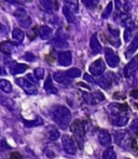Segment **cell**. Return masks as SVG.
I'll return each mask as SVG.
<instances>
[{
	"label": "cell",
	"instance_id": "cell-11",
	"mask_svg": "<svg viewBox=\"0 0 138 159\" xmlns=\"http://www.w3.org/2000/svg\"><path fill=\"white\" fill-rule=\"evenodd\" d=\"M58 63L62 66H69L71 63H72V53L70 51H64V52H61L58 54Z\"/></svg>",
	"mask_w": 138,
	"mask_h": 159
},
{
	"label": "cell",
	"instance_id": "cell-43",
	"mask_svg": "<svg viewBox=\"0 0 138 159\" xmlns=\"http://www.w3.org/2000/svg\"><path fill=\"white\" fill-rule=\"evenodd\" d=\"M17 1H21V2H23V3H25V2H29L30 0H17Z\"/></svg>",
	"mask_w": 138,
	"mask_h": 159
},
{
	"label": "cell",
	"instance_id": "cell-6",
	"mask_svg": "<svg viewBox=\"0 0 138 159\" xmlns=\"http://www.w3.org/2000/svg\"><path fill=\"white\" fill-rule=\"evenodd\" d=\"M62 144H63V148L69 155H75L77 154V145L73 139L69 135H64L62 138Z\"/></svg>",
	"mask_w": 138,
	"mask_h": 159
},
{
	"label": "cell",
	"instance_id": "cell-8",
	"mask_svg": "<svg viewBox=\"0 0 138 159\" xmlns=\"http://www.w3.org/2000/svg\"><path fill=\"white\" fill-rule=\"evenodd\" d=\"M105 59H106L107 64L110 67H117L120 63V59L118 57V54L110 48L105 49Z\"/></svg>",
	"mask_w": 138,
	"mask_h": 159
},
{
	"label": "cell",
	"instance_id": "cell-2",
	"mask_svg": "<svg viewBox=\"0 0 138 159\" xmlns=\"http://www.w3.org/2000/svg\"><path fill=\"white\" fill-rule=\"evenodd\" d=\"M52 119L61 129H67L71 121V111L64 105H54L51 109Z\"/></svg>",
	"mask_w": 138,
	"mask_h": 159
},
{
	"label": "cell",
	"instance_id": "cell-3",
	"mask_svg": "<svg viewBox=\"0 0 138 159\" xmlns=\"http://www.w3.org/2000/svg\"><path fill=\"white\" fill-rule=\"evenodd\" d=\"M70 130L71 132L75 135L77 142L80 144V147H83V141H84V136H85V128H84V125L82 124L81 120H75L73 124H71L70 126Z\"/></svg>",
	"mask_w": 138,
	"mask_h": 159
},
{
	"label": "cell",
	"instance_id": "cell-4",
	"mask_svg": "<svg viewBox=\"0 0 138 159\" xmlns=\"http://www.w3.org/2000/svg\"><path fill=\"white\" fill-rule=\"evenodd\" d=\"M113 139H114V142L117 145H119L120 147H123V148H128L131 147V135L127 131H124V130H119V131H114L113 133Z\"/></svg>",
	"mask_w": 138,
	"mask_h": 159
},
{
	"label": "cell",
	"instance_id": "cell-24",
	"mask_svg": "<svg viewBox=\"0 0 138 159\" xmlns=\"http://www.w3.org/2000/svg\"><path fill=\"white\" fill-rule=\"evenodd\" d=\"M52 44L56 49H65V48H67V47H68L67 42H66L63 38H59V37L55 38V39L52 41Z\"/></svg>",
	"mask_w": 138,
	"mask_h": 159
},
{
	"label": "cell",
	"instance_id": "cell-36",
	"mask_svg": "<svg viewBox=\"0 0 138 159\" xmlns=\"http://www.w3.org/2000/svg\"><path fill=\"white\" fill-rule=\"evenodd\" d=\"M24 124H25L26 127H32V126H39V125L42 124L41 120H38V121H28V120H24Z\"/></svg>",
	"mask_w": 138,
	"mask_h": 159
},
{
	"label": "cell",
	"instance_id": "cell-35",
	"mask_svg": "<svg viewBox=\"0 0 138 159\" xmlns=\"http://www.w3.org/2000/svg\"><path fill=\"white\" fill-rule=\"evenodd\" d=\"M130 131L138 135V119H135L132 121V124L130 125Z\"/></svg>",
	"mask_w": 138,
	"mask_h": 159
},
{
	"label": "cell",
	"instance_id": "cell-42",
	"mask_svg": "<svg viewBox=\"0 0 138 159\" xmlns=\"http://www.w3.org/2000/svg\"><path fill=\"white\" fill-rule=\"evenodd\" d=\"M0 75H6V71L3 70V68L1 66H0Z\"/></svg>",
	"mask_w": 138,
	"mask_h": 159
},
{
	"label": "cell",
	"instance_id": "cell-22",
	"mask_svg": "<svg viewBox=\"0 0 138 159\" xmlns=\"http://www.w3.org/2000/svg\"><path fill=\"white\" fill-rule=\"evenodd\" d=\"M0 90L3 91L4 93H11L12 92V84H11V82L6 79H0Z\"/></svg>",
	"mask_w": 138,
	"mask_h": 159
},
{
	"label": "cell",
	"instance_id": "cell-38",
	"mask_svg": "<svg viewBox=\"0 0 138 159\" xmlns=\"http://www.w3.org/2000/svg\"><path fill=\"white\" fill-rule=\"evenodd\" d=\"M83 78H84V80H85V81L90 82V84H93V82H94V79L92 78V76H90L88 74H85V75L83 76Z\"/></svg>",
	"mask_w": 138,
	"mask_h": 159
},
{
	"label": "cell",
	"instance_id": "cell-23",
	"mask_svg": "<svg viewBox=\"0 0 138 159\" xmlns=\"http://www.w3.org/2000/svg\"><path fill=\"white\" fill-rule=\"evenodd\" d=\"M25 37V34L23 33V30H19V28H14L12 32V38L17 42H22Z\"/></svg>",
	"mask_w": 138,
	"mask_h": 159
},
{
	"label": "cell",
	"instance_id": "cell-15",
	"mask_svg": "<svg viewBox=\"0 0 138 159\" xmlns=\"http://www.w3.org/2000/svg\"><path fill=\"white\" fill-rule=\"evenodd\" d=\"M53 79L56 82H58V84H67L71 82L70 78H68L66 76L65 71H56V73H54L53 74Z\"/></svg>",
	"mask_w": 138,
	"mask_h": 159
},
{
	"label": "cell",
	"instance_id": "cell-21",
	"mask_svg": "<svg viewBox=\"0 0 138 159\" xmlns=\"http://www.w3.org/2000/svg\"><path fill=\"white\" fill-rule=\"evenodd\" d=\"M64 1H65V7H67L71 12H78V10H79V2H78V0H64Z\"/></svg>",
	"mask_w": 138,
	"mask_h": 159
},
{
	"label": "cell",
	"instance_id": "cell-9",
	"mask_svg": "<svg viewBox=\"0 0 138 159\" xmlns=\"http://www.w3.org/2000/svg\"><path fill=\"white\" fill-rule=\"evenodd\" d=\"M138 70V57H133L130 63L124 67V76L125 77H132Z\"/></svg>",
	"mask_w": 138,
	"mask_h": 159
},
{
	"label": "cell",
	"instance_id": "cell-40",
	"mask_svg": "<svg viewBox=\"0 0 138 159\" xmlns=\"http://www.w3.org/2000/svg\"><path fill=\"white\" fill-rule=\"evenodd\" d=\"M132 95L134 96L135 98H136V100H138V89H136V90H134L132 92Z\"/></svg>",
	"mask_w": 138,
	"mask_h": 159
},
{
	"label": "cell",
	"instance_id": "cell-28",
	"mask_svg": "<svg viewBox=\"0 0 138 159\" xmlns=\"http://www.w3.org/2000/svg\"><path fill=\"white\" fill-rule=\"evenodd\" d=\"M113 6H114V3H113V2H109V3L107 4V7L105 8V10L103 11V14H101V17H103V19H108V17L112 14Z\"/></svg>",
	"mask_w": 138,
	"mask_h": 159
},
{
	"label": "cell",
	"instance_id": "cell-20",
	"mask_svg": "<svg viewBox=\"0 0 138 159\" xmlns=\"http://www.w3.org/2000/svg\"><path fill=\"white\" fill-rule=\"evenodd\" d=\"M0 104H1L2 106L6 107V108L11 109V111L15 109L14 101L11 100V98H3V96H0Z\"/></svg>",
	"mask_w": 138,
	"mask_h": 159
},
{
	"label": "cell",
	"instance_id": "cell-13",
	"mask_svg": "<svg viewBox=\"0 0 138 159\" xmlns=\"http://www.w3.org/2000/svg\"><path fill=\"white\" fill-rule=\"evenodd\" d=\"M90 47H91V49H92V52L94 53V54H98V53H101V42H99L98 38H97L96 34H93V35L91 36Z\"/></svg>",
	"mask_w": 138,
	"mask_h": 159
},
{
	"label": "cell",
	"instance_id": "cell-30",
	"mask_svg": "<svg viewBox=\"0 0 138 159\" xmlns=\"http://www.w3.org/2000/svg\"><path fill=\"white\" fill-rule=\"evenodd\" d=\"M44 74H45V70H44V68H42V67H37V68H36L35 70H34L35 78H36L37 80L43 79Z\"/></svg>",
	"mask_w": 138,
	"mask_h": 159
},
{
	"label": "cell",
	"instance_id": "cell-10",
	"mask_svg": "<svg viewBox=\"0 0 138 159\" xmlns=\"http://www.w3.org/2000/svg\"><path fill=\"white\" fill-rule=\"evenodd\" d=\"M113 78H114V75L112 73H107L106 75L101 76L98 80H97V84L101 87L103 89H110L113 84Z\"/></svg>",
	"mask_w": 138,
	"mask_h": 159
},
{
	"label": "cell",
	"instance_id": "cell-7",
	"mask_svg": "<svg viewBox=\"0 0 138 159\" xmlns=\"http://www.w3.org/2000/svg\"><path fill=\"white\" fill-rule=\"evenodd\" d=\"M90 73L92 74L93 76H101L103 75L106 70V64H105L103 59H98L95 62H93L92 64L90 65V68H88Z\"/></svg>",
	"mask_w": 138,
	"mask_h": 159
},
{
	"label": "cell",
	"instance_id": "cell-34",
	"mask_svg": "<svg viewBox=\"0 0 138 159\" xmlns=\"http://www.w3.org/2000/svg\"><path fill=\"white\" fill-rule=\"evenodd\" d=\"M82 2L84 3V6H86L88 8L92 9V8H95V7L98 4L99 0H82Z\"/></svg>",
	"mask_w": 138,
	"mask_h": 159
},
{
	"label": "cell",
	"instance_id": "cell-44",
	"mask_svg": "<svg viewBox=\"0 0 138 159\" xmlns=\"http://www.w3.org/2000/svg\"><path fill=\"white\" fill-rule=\"evenodd\" d=\"M125 159H130V158H125Z\"/></svg>",
	"mask_w": 138,
	"mask_h": 159
},
{
	"label": "cell",
	"instance_id": "cell-26",
	"mask_svg": "<svg viewBox=\"0 0 138 159\" xmlns=\"http://www.w3.org/2000/svg\"><path fill=\"white\" fill-rule=\"evenodd\" d=\"M66 73V76L70 79H73V78H78L81 76V70L79 68H70L68 70L65 71Z\"/></svg>",
	"mask_w": 138,
	"mask_h": 159
},
{
	"label": "cell",
	"instance_id": "cell-39",
	"mask_svg": "<svg viewBox=\"0 0 138 159\" xmlns=\"http://www.w3.org/2000/svg\"><path fill=\"white\" fill-rule=\"evenodd\" d=\"M10 159H23V157H22V155L19 153H12L11 154V157H10Z\"/></svg>",
	"mask_w": 138,
	"mask_h": 159
},
{
	"label": "cell",
	"instance_id": "cell-1",
	"mask_svg": "<svg viewBox=\"0 0 138 159\" xmlns=\"http://www.w3.org/2000/svg\"><path fill=\"white\" fill-rule=\"evenodd\" d=\"M127 105L111 103L108 105V111L110 121L117 127H124L128 122Z\"/></svg>",
	"mask_w": 138,
	"mask_h": 159
},
{
	"label": "cell",
	"instance_id": "cell-18",
	"mask_svg": "<svg viewBox=\"0 0 138 159\" xmlns=\"http://www.w3.org/2000/svg\"><path fill=\"white\" fill-rule=\"evenodd\" d=\"M38 34H39V36H40V38H41V39L48 40V39H50V37L52 36V28H50L49 26H46V25L40 26Z\"/></svg>",
	"mask_w": 138,
	"mask_h": 159
},
{
	"label": "cell",
	"instance_id": "cell-32",
	"mask_svg": "<svg viewBox=\"0 0 138 159\" xmlns=\"http://www.w3.org/2000/svg\"><path fill=\"white\" fill-rule=\"evenodd\" d=\"M19 24H21L22 27L29 28L30 26H32V20H30V17L26 16V17H24V19L19 20Z\"/></svg>",
	"mask_w": 138,
	"mask_h": 159
},
{
	"label": "cell",
	"instance_id": "cell-29",
	"mask_svg": "<svg viewBox=\"0 0 138 159\" xmlns=\"http://www.w3.org/2000/svg\"><path fill=\"white\" fill-rule=\"evenodd\" d=\"M63 14L65 15L66 20H67L69 23H72V22L75 21V15H73V13L65 6H64V8H63Z\"/></svg>",
	"mask_w": 138,
	"mask_h": 159
},
{
	"label": "cell",
	"instance_id": "cell-5",
	"mask_svg": "<svg viewBox=\"0 0 138 159\" xmlns=\"http://www.w3.org/2000/svg\"><path fill=\"white\" fill-rule=\"evenodd\" d=\"M15 81H16L17 86L21 87V88L23 89V91L26 93V94L34 95V94H37L38 93L37 87H36L30 80H28L27 78H17Z\"/></svg>",
	"mask_w": 138,
	"mask_h": 159
},
{
	"label": "cell",
	"instance_id": "cell-27",
	"mask_svg": "<svg viewBox=\"0 0 138 159\" xmlns=\"http://www.w3.org/2000/svg\"><path fill=\"white\" fill-rule=\"evenodd\" d=\"M40 6L46 12H50L53 8V0H39Z\"/></svg>",
	"mask_w": 138,
	"mask_h": 159
},
{
	"label": "cell",
	"instance_id": "cell-33",
	"mask_svg": "<svg viewBox=\"0 0 138 159\" xmlns=\"http://www.w3.org/2000/svg\"><path fill=\"white\" fill-rule=\"evenodd\" d=\"M48 136H49V139H50L51 141H56L57 139L59 138V132L57 131V130H55V129H51L50 131H49V133H48Z\"/></svg>",
	"mask_w": 138,
	"mask_h": 159
},
{
	"label": "cell",
	"instance_id": "cell-41",
	"mask_svg": "<svg viewBox=\"0 0 138 159\" xmlns=\"http://www.w3.org/2000/svg\"><path fill=\"white\" fill-rule=\"evenodd\" d=\"M8 2H10V3H12V4H16L17 3V0H6Z\"/></svg>",
	"mask_w": 138,
	"mask_h": 159
},
{
	"label": "cell",
	"instance_id": "cell-19",
	"mask_svg": "<svg viewBox=\"0 0 138 159\" xmlns=\"http://www.w3.org/2000/svg\"><path fill=\"white\" fill-rule=\"evenodd\" d=\"M44 90H45L46 93H49V94H52V93L55 94V93H57V89L55 88L52 84V78H51V76H49V77L46 78L45 82H44Z\"/></svg>",
	"mask_w": 138,
	"mask_h": 159
},
{
	"label": "cell",
	"instance_id": "cell-31",
	"mask_svg": "<svg viewBox=\"0 0 138 159\" xmlns=\"http://www.w3.org/2000/svg\"><path fill=\"white\" fill-rule=\"evenodd\" d=\"M14 16L17 17L19 21V20H22V19H24V17L27 16V13H26L25 9L22 8V7H19V8H17V10L14 12Z\"/></svg>",
	"mask_w": 138,
	"mask_h": 159
},
{
	"label": "cell",
	"instance_id": "cell-37",
	"mask_svg": "<svg viewBox=\"0 0 138 159\" xmlns=\"http://www.w3.org/2000/svg\"><path fill=\"white\" fill-rule=\"evenodd\" d=\"M24 60H26V61H28V62H32V61H35V60H36V57L32 54V53L27 52L25 55H24Z\"/></svg>",
	"mask_w": 138,
	"mask_h": 159
},
{
	"label": "cell",
	"instance_id": "cell-25",
	"mask_svg": "<svg viewBox=\"0 0 138 159\" xmlns=\"http://www.w3.org/2000/svg\"><path fill=\"white\" fill-rule=\"evenodd\" d=\"M103 159H117V153L112 147H108L103 154Z\"/></svg>",
	"mask_w": 138,
	"mask_h": 159
},
{
	"label": "cell",
	"instance_id": "cell-16",
	"mask_svg": "<svg viewBox=\"0 0 138 159\" xmlns=\"http://www.w3.org/2000/svg\"><path fill=\"white\" fill-rule=\"evenodd\" d=\"M14 51V44L11 41H2L0 43V52L6 55H10Z\"/></svg>",
	"mask_w": 138,
	"mask_h": 159
},
{
	"label": "cell",
	"instance_id": "cell-17",
	"mask_svg": "<svg viewBox=\"0 0 138 159\" xmlns=\"http://www.w3.org/2000/svg\"><path fill=\"white\" fill-rule=\"evenodd\" d=\"M27 68H28V66L26 64L15 63V64H13L12 66H10V71L12 75H19V74L25 73Z\"/></svg>",
	"mask_w": 138,
	"mask_h": 159
},
{
	"label": "cell",
	"instance_id": "cell-14",
	"mask_svg": "<svg viewBox=\"0 0 138 159\" xmlns=\"http://www.w3.org/2000/svg\"><path fill=\"white\" fill-rule=\"evenodd\" d=\"M137 50H138V36H135V37L133 38L132 41H131V43L128 44L127 49H126L125 57H127V59H130Z\"/></svg>",
	"mask_w": 138,
	"mask_h": 159
},
{
	"label": "cell",
	"instance_id": "cell-12",
	"mask_svg": "<svg viewBox=\"0 0 138 159\" xmlns=\"http://www.w3.org/2000/svg\"><path fill=\"white\" fill-rule=\"evenodd\" d=\"M98 141L99 144L104 147H108L109 145L112 142V139H111V134L109 133L107 130H101L98 133Z\"/></svg>",
	"mask_w": 138,
	"mask_h": 159
}]
</instances>
